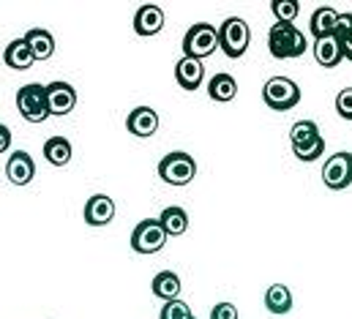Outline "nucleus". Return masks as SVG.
Here are the masks:
<instances>
[{"label": "nucleus", "mask_w": 352, "mask_h": 319, "mask_svg": "<svg viewBox=\"0 0 352 319\" xmlns=\"http://www.w3.org/2000/svg\"><path fill=\"white\" fill-rule=\"evenodd\" d=\"M3 63L8 69H14V72H28L36 63V58H33V52H30V47H28L25 38H14L3 50Z\"/></svg>", "instance_id": "2eb2a0df"}, {"label": "nucleus", "mask_w": 352, "mask_h": 319, "mask_svg": "<svg viewBox=\"0 0 352 319\" xmlns=\"http://www.w3.org/2000/svg\"><path fill=\"white\" fill-rule=\"evenodd\" d=\"M115 202L112 197L107 194H93L88 202H85V224L88 227H104L115 219Z\"/></svg>", "instance_id": "ddd939ff"}, {"label": "nucleus", "mask_w": 352, "mask_h": 319, "mask_svg": "<svg viewBox=\"0 0 352 319\" xmlns=\"http://www.w3.org/2000/svg\"><path fill=\"white\" fill-rule=\"evenodd\" d=\"M317 137H322V134H320V129H317L314 120H298V123H292V129H289V142H292V148L309 145V142H314Z\"/></svg>", "instance_id": "b1692460"}, {"label": "nucleus", "mask_w": 352, "mask_h": 319, "mask_svg": "<svg viewBox=\"0 0 352 319\" xmlns=\"http://www.w3.org/2000/svg\"><path fill=\"white\" fill-rule=\"evenodd\" d=\"M314 60H317L322 69H336V66L344 60L342 41H339L336 36H328V38L314 41Z\"/></svg>", "instance_id": "f3484780"}, {"label": "nucleus", "mask_w": 352, "mask_h": 319, "mask_svg": "<svg viewBox=\"0 0 352 319\" xmlns=\"http://www.w3.org/2000/svg\"><path fill=\"white\" fill-rule=\"evenodd\" d=\"M263 101L265 107H270L273 112H287V109L298 107L300 87L289 80V77H270L263 85Z\"/></svg>", "instance_id": "39448f33"}, {"label": "nucleus", "mask_w": 352, "mask_h": 319, "mask_svg": "<svg viewBox=\"0 0 352 319\" xmlns=\"http://www.w3.org/2000/svg\"><path fill=\"white\" fill-rule=\"evenodd\" d=\"M339 41L352 36V14H339V22H336V33H333Z\"/></svg>", "instance_id": "c756f323"}, {"label": "nucleus", "mask_w": 352, "mask_h": 319, "mask_svg": "<svg viewBox=\"0 0 352 319\" xmlns=\"http://www.w3.org/2000/svg\"><path fill=\"white\" fill-rule=\"evenodd\" d=\"M267 50L276 60H295L309 50V41H306V33H300L295 25L276 22L267 30Z\"/></svg>", "instance_id": "f257e3e1"}, {"label": "nucleus", "mask_w": 352, "mask_h": 319, "mask_svg": "<svg viewBox=\"0 0 352 319\" xmlns=\"http://www.w3.org/2000/svg\"><path fill=\"white\" fill-rule=\"evenodd\" d=\"M159 177L170 186H188L197 177V161L186 151H173L159 161Z\"/></svg>", "instance_id": "423d86ee"}, {"label": "nucleus", "mask_w": 352, "mask_h": 319, "mask_svg": "<svg viewBox=\"0 0 352 319\" xmlns=\"http://www.w3.org/2000/svg\"><path fill=\"white\" fill-rule=\"evenodd\" d=\"M167 245V232L159 219H142L131 232V248L137 254H156Z\"/></svg>", "instance_id": "0eeeda50"}, {"label": "nucleus", "mask_w": 352, "mask_h": 319, "mask_svg": "<svg viewBox=\"0 0 352 319\" xmlns=\"http://www.w3.org/2000/svg\"><path fill=\"white\" fill-rule=\"evenodd\" d=\"M74 156V148L66 137H50L44 142V159L50 161L52 166H66Z\"/></svg>", "instance_id": "5701e85b"}, {"label": "nucleus", "mask_w": 352, "mask_h": 319, "mask_svg": "<svg viewBox=\"0 0 352 319\" xmlns=\"http://www.w3.org/2000/svg\"><path fill=\"white\" fill-rule=\"evenodd\" d=\"M210 319H238V306L235 303H216L210 309Z\"/></svg>", "instance_id": "c85d7f7f"}, {"label": "nucleus", "mask_w": 352, "mask_h": 319, "mask_svg": "<svg viewBox=\"0 0 352 319\" xmlns=\"http://www.w3.org/2000/svg\"><path fill=\"white\" fill-rule=\"evenodd\" d=\"M159 319H197V317L191 314L188 303H183V300L177 298V300H170V303H164V309H162Z\"/></svg>", "instance_id": "bb28decb"}, {"label": "nucleus", "mask_w": 352, "mask_h": 319, "mask_svg": "<svg viewBox=\"0 0 352 319\" xmlns=\"http://www.w3.org/2000/svg\"><path fill=\"white\" fill-rule=\"evenodd\" d=\"M6 177L14 183V186H28L33 177H36V164L30 159V153L25 151H14L8 161H6Z\"/></svg>", "instance_id": "f8f14e48"}, {"label": "nucleus", "mask_w": 352, "mask_h": 319, "mask_svg": "<svg viewBox=\"0 0 352 319\" xmlns=\"http://www.w3.org/2000/svg\"><path fill=\"white\" fill-rule=\"evenodd\" d=\"M322 183L331 191H344L352 186V153L350 151H339L322 166Z\"/></svg>", "instance_id": "6e6552de"}, {"label": "nucleus", "mask_w": 352, "mask_h": 319, "mask_svg": "<svg viewBox=\"0 0 352 319\" xmlns=\"http://www.w3.org/2000/svg\"><path fill=\"white\" fill-rule=\"evenodd\" d=\"M151 289H153V295H156V298H162L164 303H170V300H177V298H180L183 281H180V276L173 273V270H162V273H156V276H153Z\"/></svg>", "instance_id": "6ab92c4d"}, {"label": "nucleus", "mask_w": 352, "mask_h": 319, "mask_svg": "<svg viewBox=\"0 0 352 319\" xmlns=\"http://www.w3.org/2000/svg\"><path fill=\"white\" fill-rule=\"evenodd\" d=\"M16 109L28 123H44L50 118V107H47V85L41 82H30L22 85L16 90Z\"/></svg>", "instance_id": "20e7f679"}, {"label": "nucleus", "mask_w": 352, "mask_h": 319, "mask_svg": "<svg viewBox=\"0 0 352 319\" xmlns=\"http://www.w3.org/2000/svg\"><path fill=\"white\" fill-rule=\"evenodd\" d=\"M292 153H295V159L300 161H317L322 153H325V140L322 137H317L314 142H309V145H300V148H292Z\"/></svg>", "instance_id": "a878e982"}, {"label": "nucleus", "mask_w": 352, "mask_h": 319, "mask_svg": "<svg viewBox=\"0 0 352 319\" xmlns=\"http://www.w3.org/2000/svg\"><path fill=\"white\" fill-rule=\"evenodd\" d=\"M11 148V129L6 123H0V153H6Z\"/></svg>", "instance_id": "7c9ffc66"}, {"label": "nucleus", "mask_w": 352, "mask_h": 319, "mask_svg": "<svg viewBox=\"0 0 352 319\" xmlns=\"http://www.w3.org/2000/svg\"><path fill=\"white\" fill-rule=\"evenodd\" d=\"M47 107H50V115H69L74 112L77 107V90L69 85V82H50L47 85Z\"/></svg>", "instance_id": "1a4fd4ad"}, {"label": "nucleus", "mask_w": 352, "mask_h": 319, "mask_svg": "<svg viewBox=\"0 0 352 319\" xmlns=\"http://www.w3.org/2000/svg\"><path fill=\"white\" fill-rule=\"evenodd\" d=\"M249 44H252V28L246 25V19L230 16V19L221 22V28H219V47H221V52L227 58H232V60L243 58Z\"/></svg>", "instance_id": "7ed1b4c3"}, {"label": "nucleus", "mask_w": 352, "mask_h": 319, "mask_svg": "<svg viewBox=\"0 0 352 319\" xmlns=\"http://www.w3.org/2000/svg\"><path fill=\"white\" fill-rule=\"evenodd\" d=\"M270 11H273L276 22L295 25L298 11H300V3H298V0H273V3H270Z\"/></svg>", "instance_id": "393cba45"}, {"label": "nucleus", "mask_w": 352, "mask_h": 319, "mask_svg": "<svg viewBox=\"0 0 352 319\" xmlns=\"http://www.w3.org/2000/svg\"><path fill=\"white\" fill-rule=\"evenodd\" d=\"M159 126H162V120H159V115H156L153 107H134V109L129 112V118H126L129 134H134V137H140V140L153 137V134L159 131Z\"/></svg>", "instance_id": "9b49d317"}, {"label": "nucleus", "mask_w": 352, "mask_h": 319, "mask_svg": "<svg viewBox=\"0 0 352 319\" xmlns=\"http://www.w3.org/2000/svg\"><path fill=\"white\" fill-rule=\"evenodd\" d=\"M159 221H162L167 238H180V235H186V230H188V213H186L183 208H177V205L164 208L162 216H159Z\"/></svg>", "instance_id": "4be33fe9"}, {"label": "nucleus", "mask_w": 352, "mask_h": 319, "mask_svg": "<svg viewBox=\"0 0 352 319\" xmlns=\"http://www.w3.org/2000/svg\"><path fill=\"white\" fill-rule=\"evenodd\" d=\"M219 50V28L210 22H197L183 36V58L205 60Z\"/></svg>", "instance_id": "f03ea898"}, {"label": "nucleus", "mask_w": 352, "mask_h": 319, "mask_svg": "<svg viewBox=\"0 0 352 319\" xmlns=\"http://www.w3.org/2000/svg\"><path fill=\"white\" fill-rule=\"evenodd\" d=\"M208 96L213 101H219V104H230L238 96V82H235L232 74L221 72V74H216L213 80L208 82Z\"/></svg>", "instance_id": "412c9836"}, {"label": "nucleus", "mask_w": 352, "mask_h": 319, "mask_svg": "<svg viewBox=\"0 0 352 319\" xmlns=\"http://www.w3.org/2000/svg\"><path fill=\"white\" fill-rule=\"evenodd\" d=\"M25 41H28V47H30V52H33L36 60H50V58L55 55V38H52V33L44 30V28L28 30V33H25Z\"/></svg>", "instance_id": "aec40b11"}, {"label": "nucleus", "mask_w": 352, "mask_h": 319, "mask_svg": "<svg viewBox=\"0 0 352 319\" xmlns=\"http://www.w3.org/2000/svg\"><path fill=\"white\" fill-rule=\"evenodd\" d=\"M162 28H164V8L156 3H142L134 14V33L142 38H151V36H159Z\"/></svg>", "instance_id": "9d476101"}, {"label": "nucleus", "mask_w": 352, "mask_h": 319, "mask_svg": "<svg viewBox=\"0 0 352 319\" xmlns=\"http://www.w3.org/2000/svg\"><path fill=\"white\" fill-rule=\"evenodd\" d=\"M292 306H295V303H292V292H289L287 284L276 281V284H270V287L265 289V309H267L270 314H276V317L289 314Z\"/></svg>", "instance_id": "a211bd4d"}, {"label": "nucleus", "mask_w": 352, "mask_h": 319, "mask_svg": "<svg viewBox=\"0 0 352 319\" xmlns=\"http://www.w3.org/2000/svg\"><path fill=\"white\" fill-rule=\"evenodd\" d=\"M175 80L183 90H197L205 82V66L194 58H180L175 63Z\"/></svg>", "instance_id": "dca6fc26"}, {"label": "nucleus", "mask_w": 352, "mask_h": 319, "mask_svg": "<svg viewBox=\"0 0 352 319\" xmlns=\"http://www.w3.org/2000/svg\"><path fill=\"white\" fill-rule=\"evenodd\" d=\"M336 22H339V11L331 8V6H320V8L311 14V19H309V33H311V38L320 41V38L333 36V33H336Z\"/></svg>", "instance_id": "4468645a"}, {"label": "nucleus", "mask_w": 352, "mask_h": 319, "mask_svg": "<svg viewBox=\"0 0 352 319\" xmlns=\"http://www.w3.org/2000/svg\"><path fill=\"white\" fill-rule=\"evenodd\" d=\"M342 52H344V60H352V36L342 38Z\"/></svg>", "instance_id": "2f4dec72"}, {"label": "nucleus", "mask_w": 352, "mask_h": 319, "mask_svg": "<svg viewBox=\"0 0 352 319\" xmlns=\"http://www.w3.org/2000/svg\"><path fill=\"white\" fill-rule=\"evenodd\" d=\"M336 112H339V118H344V120L352 123V87L339 90V96H336Z\"/></svg>", "instance_id": "cd10ccee"}]
</instances>
